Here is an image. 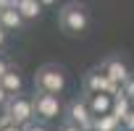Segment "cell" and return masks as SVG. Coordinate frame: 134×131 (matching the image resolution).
Instances as JSON below:
<instances>
[{"instance_id": "4fadbf2b", "label": "cell", "mask_w": 134, "mask_h": 131, "mask_svg": "<svg viewBox=\"0 0 134 131\" xmlns=\"http://www.w3.org/2000/svg\"><path fill=\"white\" fill-rule=\"evenodd\" d=\"M95 131H121V121L116 115H97L95 118Z\"/></svg>"}, {"instance_id": "e0dca14e", "label": "cell", "mask_w": 134, "mask_h": 131, "mask_svg": "<svg viewBox=\"0 0 134 131\" xmlns=\"http://www.w3.org/2000/svg\"><path fill=\"white\" fill-rule=\"evenodd\" d=\"M24 131H47V126H45L42 121H34V123H29V126H24Z\"/></svg>"}, {"instance_id": "9c48e42d", "label": "cell", "mask_w": 134, "mask_h": 131, "mask_svg": "<svg viewBox=\"0 0 134 131\" xmlns=\"http://www.w3.org/2000/svg\"><path fill=\"white\" fill-rule=\"evenodd\" d=\"M24 16L16 11V8H5V11H0V26H3L5 32H19L24 26Z\"/></svg>"}, {"instance_id": "5bb4252c", "label": "cell", "mask_w": 134, "mask_h": 131, "mask_svg": "<svg viewBox=\"0 0 134 131\" xmlns=\"http://www.w3.org/2000/svg\"><path fill=\"white\" fill-rule=\"evenodd\" d=\"M8 126H13V115H11L8 110H3V113H0V131L8 128Z\"/></svg>"}, {"instance_id": "d4e9b609", "label": "cell", "mask_w": 134, "mask_h": 131, "mask_svg": "<svg viewBox=\"0 0 134 131\" xmlns=\"http://www.w3.org/2000/svg\"><path fill=\"white\" fill-rule=\"evenodd\" d=\"M121 131H124V128H121Z\"/></svg>"}, {"instance_id": "8fae6325", "label": "cell", "mask_w": 134, "mask_h": 131, "mask_svg": "<svg viewBox=\"0 0 134 131\" xmlns=\"http://www.w3.org/2000/svg\"><path fill=\"white\" fill-rule=\"evenodd\" d=\"M42 3L40 0H16V11L24 16V21H34V19H40L42 16Z\"/></svg>"}, {"instance_id": "6da1fadb", "label": "cell", "mask_w": 134, "mask_h": 131, "mask_svg": "<svg viewBox=\"0 0 134 131\" xmlns=\"http://www.w3.org/2000/svg\"><path fill=\"white\" fill-rule=\"evenodd\" d=\"M58 26L71 34V37H79L87 32L90 26V11L84 3H79V0H71V3H66L60 11H58Z\"/></svg>"}, {"instance_id": "277c9868", "label": "cell", "mask_w": 134, "mask_h": 131, "mask_svg": "<svg viewBox=\"0 0 134 131\" xmlns=\"http://www.w3.org/2000/svg\"><path fill=\"white\" fill-rule=\"evenodd\" d=\"M11 115H13V123L16 126H29L37 121V113H34V100L32 97H24V94H16L5 102V108Z\"/></svg>"}, {"instance_id": "7c38bea8", "label": "cell", "mask_w": 134, "mask_h": 131, "mask_svg": "<svg viewBox=\"0 0 134 131\" xmlns=\"http://www.w3.org/2000/svg\"><path fill=\"white\" fill-rule=\"evenodd\" d=\"M131 110H134V102H131V100H129V97H126L124 92L113 97V108H110V115H116V118H118L121 123H124V118H126V115H129Z\"/></svg>"}, {"instance_id": "8992f818", "label": "cell", "mask_w": 134, "mask_h": 131, "mask_svg": "<svg viewBox=\"0 0 134 131\" xmlns=\"http://www.w3.org/2000/svg\"><path fill=\"white\" fill-rule=\"evenodd\" d=\"M34 113H37V121L47 123V121H55L60 115V97L58 94H45V92H34Z\"/></svg>"}, {"instance_id": "603a6c76", "label": "cell", "mask_w": 134, "mask_h": 131, "mask_svg": "<svg viewBox=\"0 0 134 131\" xmlns=\"http://www.w3.org/2000/svg\"><path fill=\"white\" fill-rule=\"evenodd\" d=\"M3 131H24V126H16V123H13V126H8V128H3Z\"/></svg>"}, {"instance_id": "d6986e66", "label": "cell", "mask_w": 134, "mask_h": 131, "mask_svg": "<svg viewBox=\"0 0 134 131\" xmlns=\"http://www.w3.org/2000/svg\"><path fill=\"white\" fill-rule=\"evenodd\" d=\"M8 100H11V94L3 89V84H0V108H5V102H8Z\"/></svg>"}, {"instance_id": "52a82bcc", "label": "cell", "mask_w": 134, "mask_h": 131, "mask_svg": "<svg viewBox=\"0 0 134 131\" xmlns=\"http://www.w3.org/2000/svg\"><path fill=\"white\" fill-rule=\"evenodd\" d=\"M100 68H103V71L108 74V79H110V81H116V84H121V87H124V84H126V81H129V79L134 76V74L129 71V66H126V63H124L121 58H116V55L105 58Z\"/></svg>"}, {"instance_id": "7a4b0ae2", "label": "cell", "mask_w": 134, "mask_h": 131, "mask_svg": "<svg viewBox=\"0 0 134 131\" xmlns=\"http://www.w3.org/2000/svg\"><path fill=\"white\" fill-rule=\"evenodd\" d=\"M63 89H66V71L58 63H42L34 74V92L60 94Z\"/></svg>"}, {"instance_id": "ac0fdd59", "label": "cell", "mask_w": 134, "mask_h": 131, "mask_svg": "<svg viewBox=\"0 0 134 131\" xmlns=\"http://www.w3.org/2000/svg\"><path fill=\"white\" fill-rule=\"evenodd\" d=\"M58 131H82L76 123H71V121H63L60 126H58Z\"/></svg>"}, {"instance_id": "44dd1931", "label": "cell", "mask_w": 134, "mask_h": 131, "mask_svg": "<svg viewBox=\"0 0 134 131\" xmlns=\"http://www.w3.org/2000/svg\"><path fill=\"white\" fill-rule=\"evenodd\" d=\"M5 42H8V32H5L3 26H0V50L5 47Z\"/></svg>"}, {"instance_id": "30bf717a", "label": "cell", "mask_w": 134, "mask_h": 131, "mask_svg": "<svg viewBox=\"0 0 134 131\" xmlns=\"http://www.w3.org/2000/svg\"><path fill=\"white\" fill-rule=\"evenodd\" d=\"M0 84H3V89L11 94V97H16V94H21V89H24V79H21V74L13 68V66H11V68H8V74L3 76V79H0Z\"/></svg>"}, {"instance_id": "ffe728a7", "label": "cell", "mask_w": 134, "mask_h": 131, "mask_svg": "<svg viewBox=\"0 0 134 131\" xmlns=\"http://www.w3.org/2000/svg\"><path fill=\"white\" fill-rule=\"evenodd\" d=\"M5 8H16V0H0V11Z\"/></svg>"}, {"instance_id": "9a60e30c", "label": "cell", "mask_w": 134, "mask_h": 131, "mask_svg": "<svg viewBox=\"0 0 134 131\" xmlns=\"http://www.w3.org/2000/svg\"><path fill=\"white\" fill-rule=\"evenodd\" d=\"M124 94H126V97H129V100L134 102V76H131V79H129V81L124 84Z\"/></svg>"}, {"instance_id": "3957f363", "label": "cell", "mask_w": 134, "mask_h": 131, "mask_svg": "<svg viewBox=\"0 0 134 131\" xmlns=\"http://www.w3.org/2000/svg\"><path fill=\"white\" fill-rule=\"evenodd\" d=\"M84 92L87 94H110V97H116V94L124 92V87L116 84V81H110L103 68H92L84 76Z\"/></svg>"}, {"instance_id": "5b68a950", "label": "cell", "mask_w": 134, "mask_h": 131, "mask_svg": "<svg viewBox=\"0 0 134 131\" xmlns=\"http://www.w3.org/2000/svg\"><path fill=\"white\" fill-rule=\"evenodd\" d=\"M95 118H97V115H92V110H90V105H87L84 97L71 100L69 108H66V121L76 123L82 131H95Z\"/></svg>"}, {"instance_id": "7402d4cb", "label": "cell", "mask_w": 134, "mask_h": 131, "mask_svg": "<svg viewBox=\"0 0 134 131\" xmlns=\"http://www.w3.org/2000/svg\"><path fill=\"white\" fill-rule=\"evenodd\" d=\"M8 68H11V66H8V63H5L3 58H0V79H3V76L8 74Z\"/></svg>"}, {"instance_id": "cb8c5ba5", "label": "cell", "mask_w": 134, "mask_h": 131, "mask_svg": "<svg viewBox=\"0 0 134 131\" xmlns=\"http://www.w3.org/2000/svg\"><path fill=\"white\" fill-rule=\"evenodd\" d=\"M40 3H42V5H53V3H55V0H40Z\"/></svg>"}, {"instance_id": "2e32d148", "label": "cell", "mask_w": 134, "mask_h": 131, "mask_svg": "<svg viewBox=\"0 0 134 131\" xmlns=\"http://www.w3.org/2000/svg\"><path fill=\"white\" fill-rule=\"evenodd\" d=\"M121 128H124V131H134V110H131V113H129V115L124 118V123H121Z\"/></svg>"}, {"instance_id": "ba28073f", "label": "cell", "mask_w": 134, "mask_h": 131, "mask_svg": "<svg viewBox=\"0 0 134 131\" xmlns=\"http://www.w3.org/2000/svg\"><path fill=\"white\" fill-rule=\"evenodd\" d=\"M92 115H108L110 108H113V97L110 94H84Z\"/></svg>"}]
</instances>
